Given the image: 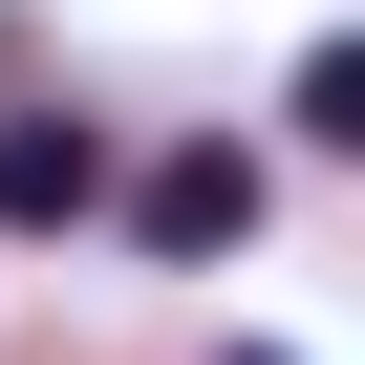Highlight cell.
I'll return each instance as SVG.
<instances>
[{
	"instance_id": "obj_1",
	"label": "cell",
	"mask_w": 365,
	"mask_h": 365,
	"mask_svg": "<svg viewBox=\"0 0 365 365\" xmlns=\"http://www.w3.org/2000/svg\"><path fill=\"white\" fill-rule=\"evenodd\" d=\"M129 237H150V258H237V237H258V150H150Z\"/></svg>"
},
{
	"instance_id": "obj_2",
	"label": "cell",
	"mask_w": 365,
	"mask_h": 365,
	"mask_svg": "<svg viewBox=\"0 0 365 365\" xmlns=\"http://www.w3.org/2000/svg\"><path fill=\"white\" fill-rule=\"evenodd\" d=\"M108 194V150H86V108H0V237H65Z\"/></svg>"
},
{
	"instance_id": "obj_4",
	"label": "cell",
	"mask_w": 365,
	"mask_h": 365,
	"mask_svg": "<svg viewBox=\"0 0 365 365\" xmlns=\"http://www.w3.org/2000/svg\"><path fill=\"white\" fill-rule=\"evenodd\" d=\"M237 365H279V344H237Z\"/></svg>"
},
{
	"instance_id": "obj_3",
	"label": "cell",
	"mask_w": 365,
	"mask_h": 365,
	"mask_svg": "<svg viewBox=\"0 0 365 365\" xmlns=\"http://www.w3.org/2000/svg\"><path fill=\"white\" fill-rule=\"evenodd\" d=\"M301 129H322V150L365 172V43H322V65H301Z\"/></svg>"
}]
</instances>
